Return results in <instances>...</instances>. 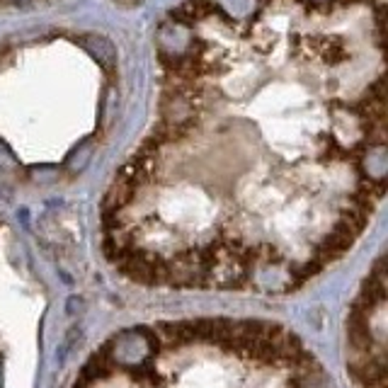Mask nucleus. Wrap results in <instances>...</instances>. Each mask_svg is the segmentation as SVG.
<instances>
[{
	"label": "nucleus",
	"instance_id": "obj_2",
	"mask_svg": "<svg viewBox=\"0 0 388 388\" xmlns=\"http://www.w3.org/2000/svg\"><path fill=\"white\" fill-rule=\"evenodd\" d=\"M342 3L347 5V3H362V0H342Z\"/></svg>",
	"mask_w": 388,
	"mask_h": 388
},
{
	"label": "nucleus",
	"instance_id": "obj_1",
	"mask_svg": "<svg viewBox=\"0 0 388 388\" xmlns=\"http://www.w3.org/2000/svg\"><path fill=\"white\" fill-rule=\"evenodd\" d=\"M214 8H216V5H214L211 0H189V3L180 5L177 10H172V17H175L177 22H184V25H194V22L211 15Z\"/></svg>",
	"mask_w": 388,
	"mask_h": 388
}]
</instances>
